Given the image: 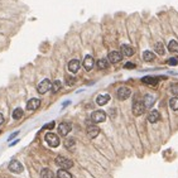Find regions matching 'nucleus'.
Segmentation results:
<instances>
[{"mask_svg": "<svg viewBox=\"0 0 178 178\" xmlns=\"http://www.w3.org/2000/svg\"><path fill=\"white\" fill-rule=\"evenodd\" d=\"M57 178H72V174H71L67 169H60L57 172Z\"/></svg>", "mask_w": 178, "mask_h": 178, "instance_id": "obj_21", "label": "nucleus"}, {"mask_svg": "<svg viewBox=\"0 0 178 178\" xmlns=\"http://www.w3.org/2000/svg\"><path fill=\"white\" fill-rule=\"evenodd\" d=\"M61 87H62V82H61L60 80H56V81L52 82V85H51V91L53 92V94H56V92H58V91L61 90Z\"/></svg>", "mask_w": 178, "mask_h": 178, "instance_id": "obj_22", "label": "nucleus"}, {"mask_svg": "<svg viewBox=\"0 0 178 178\" xmlns=\"http://www.w3.org/2000/svg\"><path fill=\"white\" fill-rule=\"evenodd\" d=\"M154 51L158 53L159 56H163L166 53V49H164V44L163 43H160V42H158V43H155V46H154Z\"/></svg>", "mask_w": 178, "mask_h": 178, "instance_id": "obj_20", "label": "nucleus"}, {"mask_svg": "<svg viewBox=\"0 0 178 178\" xmlns=\"http://www.w3.org/2000/svg\"><path fill=\"white\" fill-rule=\"evenodd\" d=\"M3 121H4V116L2 115V114H0V125L3 124Z\"/></svg>", "mask_w": 178, "mask_h": 178, "instance_id": "obj_35", "label": "nucleus"}, {"mask_svg": "<svg viewBox=\"0 0 178 178\" xmlns=\"http://www.w3.org/2000/svg\"><path fill=\"white\" fill-rule=\"evenodd\" d=\"M40 177H42V178H54V174H53V172H52L51 169L44 168V169H42Z\"/></svg>", "mask_w": 178, "mask_h": 178, "instance_id": "obj_24", "label": "nucleus"}, {"mask_svg": "<svg viewBox=\"0 0 178 178\" xmlns=\"http://www.w3.org/2000/svg\"><path fill=\"white\" fill-rule=\"evenodd\" d=\"M99 133H100V129H99L97 126H95V125H90V126L87 128V135H89L91 139L96 138L97 135H99Z\"/></svg>", "mask_w": 178, "mask_h": 178, "instance_id": "obj_13", "label": "nucleus"}, {"mask_svg": "<svg viewBox=\"0 0 178 178\" xmlns=\"http://www.w3.org/2000/svg\"><path fill=\"white\" fill-rule=\"evenodd\" d=\"M39 106H40V100H38V99H31V100L27 102V110L34 111V110H37Z\"/></svg>", "mask_w": 178, "mask_h": 178, "instance_id": "obj_9", "label": "nucleus"}, {"mask_svg": "<svg viewBox=\"0 0 178 178\" xmlns=\"http://www.w3.org/2000/svg\"><path fill=\"white\" fill-rule=\"evenodd\" d=\"M109 65H110V62H109L108 58H101V60L97 61V67H99V70H106V68L109 67Z\"/></svg>", "mask_w": 178, "mask_h": 178, "instance_id": "obj_19", "label": "nucleus"}, {"mask_svg": "<svg viewBox=\"0 0 178 178\" xmlns=\"http://www.w3.org/2000/svg\"><path fill=\"white\" fill-rule=\"evenodd\" d=\"M160 119V115H159V112L157 111V110H152L150 112H149V115H148V120H149V123H157L158 120Z\"/></svg>", "mask_w": 178, "mask_h": 178, "instance_id": "obj_17", "label": "nucleus"}, {"mask_svg": "<svg viewBox=\"0 0 178 178\" xmlns=\"http://www.w3.org/2000/svg\"><path fill=\"white\" fill-rule=\"evenodd\" d=\"M143 60H144L145 62H152V61L155 60V56H154V53L150 52V51H145V52L143 53Z\"/></svg>", "mask_w": 178, "mask_h": 178, "instance_id": "obj_23", "label": "nucleus"}, {"mask_svg": "<svg viewBox=\"0 0 178 178\" xmlns=\"http://www.w3.org/2000/svg\"><path fill=\"white\" fill-rule=\"evenodd\" d=\"M9 170H11V172L14 173H20L23 172V166L22 163H20L19 160H11L9 163Z\"/></svg>", "mask_w": 178, "mask_h": 178, "instance_id": "obj_8", "label": "nucleus"}, {"mask_svg": "<svg viewBox=\"0 0 178 178\" xmlns=\"http://www.w3.org/2000/svg\"><path fill=\"white\" fill-rule=\"evenodd\" d=\"M168 49H169L170 52H178V42H176V40L169 42V44H168Z\"/></svg>", "mask_w": 178, "mask_h": 178, "instance_id": "obj_27", "label": "nucleus"}, {"mask_svg": "<svg viewBox=\"0 0 178 178\" xmlns=\"http://www.w3.org/2000/svg\"><path fill=\"white\" fill-rule=\"evenodd\" d=\"M170 92H172L173 95H178V85L177 83L170 86Z\"/></svg>", "mask_w": 178, "mask_h": 178, "instance_id": "obj_31", "label": "nucleus"}, {"mask_svg": "<svg viewBox=\"0 0 178 178\" xmlns=\"http://www.w3.org/2000/svg\"><path fill=\"white\" fill-rule=\"evenodd\" d=\"M18 141H19V139H17V140H14V141H13V143H11V144H9V145H10V147H13V145H15V144L18 143Z\"/></svg>", "mask_w": 178, "mask_h": 178, "instance_id": "obj_36", "label": "nucleus"}, {"mask_svg": "<svg viewBox=\"0 0 178 178\" xmlns=\"http://www.w3.org/2000/svg\"><path fill=\"white\" fill-rule=\"evenodd\" d=\"M94 65H95V61H94V57L92 56H86L83 60V67L86 68V71H91L94 68Z\"/></svg>", "mask_w": 178, "mask_h": 178, "instance_id": "obj_11", "label": "nucleus"}, {"mask_svg": "<svg viewBox=\"0 0 178 178\" xmlns=\"http://www.w3.org/2000/svg\"><path fill=\"white\" fill-rule=\"evenodd\" d=\"M169 106H170V109L174 110V111L178 110V97H177V96L172 97V99L169 100Z\"/></svg>", "mask_w": 178, "mask_h": 178, "instance_id": "obj_25", "label": "nucleus"}, {"mask_svg": "<svg viewBox=\"0 0 178 178\" xmlns=\"http://www.w3.org/2000/svg\"><path fill=\"white\" fill-rule=\"evenodd\" d=\"M121 53L124 56H126V57H130V56L134 54V48L131 46H129V44H123L121 46Z\"/></svg>", "mask_w": 178, "mask_h": 178, "instance_id": "obj_18", "label": "nucleus"}, {"mask_svg": "<svg viewBox=\"0 0 178 178\" xmlns=\"http://www.w3.org/2000/svg\"><path fill=\"white\" fill-rule=\"evenodd\" d=\"M44 139H46V141L48 143V145L52 147V148H56V147L60 145V138L57 137L56 134H53V133H47Z\"/></svg>", "mask_w": 178, "mask_h": 178, "instance_id": "obj_2", "label": "nucleus"}, {"mask_svg": "<svg viewBox=\"0 0 178 178\" xmlns=\"http://www.w3.org/2000/svg\"><path fill=\"white\" fill-rule=\"evenodd\" d=\"M71 129H72V126H71V124L68 123H62L58 125V133L60 135H62V137H66V135L71 131Z\"/></svg>", "mask_w": 178, "mask_h": 178, "instance_id": "obj_10", "label": "nucleus"}, {"mask_svg": "<svg viewBox=\"0 0 178 178\" xmlns=\"http://www.w3.org/2000/svg\"><path fill=\"white\" fill-rule=\"evenodd\" d=\"M68 104H71V102H70V101H66V102H65V104H63V108H65V106H67V105H68Z\"/></svg>", "mask_w": 178, "mask_h": 178, "instance_id": "obj_37", "label": "nucleus"}, {"mask_svg": "<svg viewBox=\"0 0 178 178\" xmlns=\"http://www.w3.org/2000/svg\"><path fill=\"white\" fill-rule=\"evenodd\" d=\"M154 102H155V97H154L153 95L148 94V95H145V96H144L143 104H144V106H145V109H149V108H152V106L154 105Z\"/></svg>", "mask_w": 178, "mask_h": 178, "instance_id": "obj_12", "label": "nucleus"}, {"mask_svg": "<svg viewBox=\"0 0 178 178\" xmlns=\"http://www.w3.org/2000/svg\"><path fill=\"white\" fill-rule=\"evenodd\" d=\"M124 68H135V65L131 63V62H128V63L124 65Z\"/></svg>", "mask_w": 178, "mask_h": 178, "instance_id": "obj_32", "label": "nucleus"}, {"mask_svg": "<svg viewBox=\"0 0 178 178\" xmlns=\"http://www.w3.org/2000/svg\"><path fill=\"white\" fill-rule=\"evenodd\" d=\"M53 128H54V123L52 121V123H49V124L44 125V126H43V129H53Z\"/></svg>", "mask_w": 178, "mask_h": 178, "instance_id": "obj_33", "label": "nucleus"}, {"mask_svg": "<svg viewBox=\"0 0 178 178\" xmlns=\"http://www.w3.org/2000/svg\"><path fill=\"white\" fill-rule=\"evenodd\" d=\"M167 63L169 66H177L178 65V57H170V58L167 61Z\"/></svg>", "mask_w": 178, "mask_h": 178, "instance_id": "obj_29", "label": "nucleus"}, {"mask_svg": "<svg viewBox=\"0 0 178 178\" xmlns=\"http://www.w3.org/2000/svg\"><path fill=\"white\" fill-rule=\"evenodd\" d=\"M141 81H143V83L150 85V86H155V85L158 83L159 78L158 77H152V76H145V77L141 78Z\"/></svg>", "mask_w": 178, "mask_h": 178, "instance_id": "obj_14", "label": "nucleus"}, {"mask_svg": "<svg viewBox=\"0 0 178 178\" xmlns=\"http://www.w3.org/2000/svg\"><path fill=\"white\" fill-rule=\"evenodd\" d=\"M68 70H70V72L76 73L77 71L80 70V61H77V60L70 61V63H68Z\"/></svg>", "mask_w": 178, "mask_h": 178, "instance_id": "obj_15", "label": "nucleus"}, {"mask_svg": "<svg viewBox=\"0 0 178 178\" xmlns=\"http://www.w3.org/2000/svg\"><path fill=\"white\" fill-rule=\"evenodd\" d=\"M18 134H19V131H15V133H13V134L10 135V137H9V139H8V140H13L14 138H15V137H17V135H18Z\"/></svg>", "mask_w": 178, "mask_h": 178, "instance_id": "obj_34", "label": "nucleus"}, {"mask_svg": "<svg viewBox=\"0 0 178 178\" xmlns=\"http://www.w3.org/2000/svg\"><path fill=\"white\" fill-rule=\"evenodd\" d=\"M145 110V106L143 104V101H140V100H135L133 102V114L135 116H140L141 114L144 112Z\"/></svg>", "mask_w": 178, "mask_h": 178, "instance_id": "obj_3", "label": "nucleus"}, {"mask_svg": "<svg viewBox=\"0 0 178 178\" xmlns=\"http://www.w3.org/2000/svg\"><path fill=\"white\" fill-rule=\"evenodd\" d=\"M22 116H23V110L20 109V108H17L15 110L13 111V118L15 119V120H19Z\"/></svg>", "mask_w": 178, "mask_h": 178, "instance_id": "obj_26", "label": "nucleus"}, {"mask_svg": "<svg viewBox=\"0 0 178 178\" xmlns=\"http://www.w3.org/2000/svg\"><path fill=\"white\" fill-rule=\"evenodd\" d=\"M75 143H76V140H75L73 138H70V139H66L65 145H66L67 149H71L72 147H75Z\"/></svg>", "mask_w": 178, "mask_h": 178, "instance_id": "obj_28", "label": "nucleus"}, {"mask_svg": "<svg viewBox=\"0 0 178 178\" xmlns=\"http://www.w3.org/2000/svg\"><path fill=\"white\" fill-rule=\"evenodd\" d=\"M91 119L94 123H104L106 120V114L101 110H97V111H94L91 115Z\"/></svg>", "mask_w": 178, "mask_h": 178, "instance_id": "obj_5", "label": "nucleus"}, {"mask_svg": "<svg viewBox=\"0 0 178 178\" xmlns=\"http://www.w3.org/2000/svg\"><path fill=\"white\" fill-rule=\"evenodd\" d=\"M51 85H52V82L46 78V80H43V81H42V82L38 85L37 91L39 92V94H42V95H43V94H46L47 91H49V90H51Z\"/></svg>", "mask_w": 178, "mask_h": 178, "instance_id": "obj_6", "label": "nucleus"}, {"mask_svg": "<svg viewBox=\"0 0 178 178\" xmlns=\"http://www.w3.org/2000/svg\"><path fill=\"white\" fill-rule=\"evenodd\" d=\"M108 60H109L110 63H118L123 60V54L118 51H112L108 54Z\"/></svg>", "mask_w": 178, "mask_h": 178, "instance_id": "obj_7", "label": "nucleus"}, {"mask_svg": "<svg viewBox=\"0 0 178 178\" xmlns=\"http://www.w3.org/2000/svg\"><path fill=\"white\" fill-rule=\"evenodd\" d=\"M109 100H110V96H109L108 94L99 95V96L96 97V104L100 105V106H104V105H106V104L109 102Z\"/></svg>", "mask_w": 178, "mask_h": 178, "instance_id": "obj_16", "label": "nucleus"}, {"mask_svg": "<svg viewBox=\"0 0 178 178\" xmlns=\"http://www.w3.org/2000/svg\"><path fill=\"white\" fill-rule=\"evenodd\" d=\"M130 95H131L130 89H129V87H125V86L120 87V89L118 90V92H116V96H118L119 100H126V99L130 97Z\"/></svg>", "mask_w": 178, "mask_h": 178, "instance_id": "obj_4", "label": "nucleus"}, {"mask_svg": "<svg viewBox=\"0 0 178 178\" xmlns=\"http://www.w3.org/2000/svg\"><path fill=\"white\" fill-rule=\"evenodd\" d=\"M54 162H56V164L62 169H70V168L73 167V162L70 160L68 158H66V157H62V155L57 157V158L54 159Z\"/></svg>", "mask_w": 178, "mask_h": 178, "instance_id": "obj_1", "label": "nucleus"}, {"mask_svg": "<svg viewBox=\"0 0 178 178\" xmlns=\"http://www.w3.org/2000/svg\"><path fill=\"white\" fill-rule=\"evenodd\" d=\"M76 82V78L72 77V76H67L66 77V83L68 85V86H72V85Z\"/></svg>", "mask_w": 178, "mask_h": 178, "instance_id": "obj_30", "label": "nucleus"}]
</instances>
